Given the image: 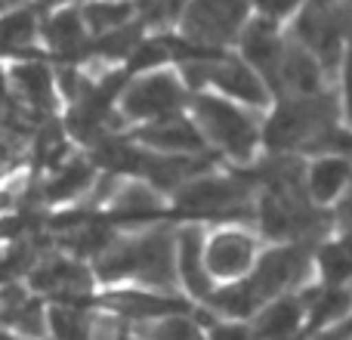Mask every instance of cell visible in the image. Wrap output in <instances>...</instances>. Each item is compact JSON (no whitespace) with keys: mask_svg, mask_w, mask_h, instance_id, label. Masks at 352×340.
Instances as JSON below:
<instances>
[{"mask_svg":"<svg viewBox=\"0 0 352 340\" xmlns=\"http://www.w3.org/2000/svg\"><path fill=\"white\" fill-rule=\"evenodd\" d=\"M312 269H316V254L309 244H272L269 251H260L254 269L244 281L256 294V300L266 304V300L287 297V294H297L300 288H306Z\"/></svg>","mask_w":352,"mask_h":340,"instance_id":"cell-3","label":"cell"},{"mask_svg":"<svg viewBox=\"0 0 352 340\" xmlns=\"http://www.w3.org/2000/svg\"><path fill=\"white\" fill-rule=\"evenodd\" d=\"M164 195L146 180H130L111 195L109 217L111 220H146V217H161L164 213Z\"/></svg>","mask_w":352,"mask_h":340,"instance_id":"cell-15","label":"cell"},{"mask_svg":"<svg viewBox=\"0 0 352 340\" xmlns=\"http://www.w3.org/2000/svg\"><path fill=\"white\" fill-rule=\"evenodd\" d=\"M278 81L294 93V96H318L322 87V72H318L316 56L306 47H294L281 56Z\"/></svg>","mask_w":352,"mask_h":340,"instance_id":"cell-19","label":"cell"},{"mask_svg":"<svg viewBox=\"0 0 352 340\" xmlns=\"http://www.w3.org/2000/svg\"><path fill=\"white\" fill-rule=\"evenodd\" d=\"M316 269L322 285L343 288L352 281V235H337L318 244L316 251Z\"/></svg>","mask_w":352,"mask_h":340,"instance_id":"cell-21","label":"cell"},{"mask_svg":"<svg viewBox=\"0 0 352 340\" xmlns=\"http://www.w3.org/2000/svg\"><path fill=\"white\" fill-rule=\"evenodd\" d=\"M343 111H346V121L352 124V47L346 53V74H343Z\"/></svg>","mask_w":352,"mask_h":340,"instance_id":"cell-32","label":"cell"},{"mask_svg":"<svg viewBox=\"0 0 352 340\" xmlns=\"http://www.w3.org/2000/svg\"><path fill=\"white\" fill-rule=\"evenodd\" d=\"M102 312L118 316L133 328V325L152 322L170 312H188V306L179 300V294H161L152 288H115L102 294Z\"/></svg>","mask_w":352,"mask_h":340,"instance_id":"cell-8","label":"cell"},{"mask_svg":"<svg viewBox=\"0 0 352 340\" xmlns=\"http://www.w3.org/2000/svg\"><path fill=\"white\" fill-rule=\"evenodd\" d=\"M352 186V161L340 155H318L306 167V195L312 204H334Z\"/></svg>","mask_w":352,"mask_h":340,"instance_id":"cell-14","label":"cell"},{"mask_svg":"<svg viewBox=\"0 0 352 340\" xmlns=\"http://www.w3.org/2000/svg\"><path fill=\"white\" fill-rule=\"evenodd\" d=\"M3 3H6V0H0V6H3Z\"/></svg>","mask_w":352,"mask_h":340,"instance_id":"cell-36","label":"cell"},{"mask_svg":"<svg viewBox=\"0 0 352 340\" xmlns=\"http://www.w3.org/2000/svg\"><path fill=\"white\" fill-rule=\"evenodd\" d=\"M176 275H179V288L198 304H204L217 288L204 266V232L198 226H182L176 232Z\"/></svg>","mask_w":352,"mask_h":340,"instance_id":"cell-11","label":"cell"},{"mask_svg":"<svg viewBox=\"0 0 352 340\" xmlns=\"http://www.w3.org/2000/svg\"><path fill=\"white\" fill-rule=\"evenodd\" d=\"M96 316L84 304L53 300L47 306V337L50 340H93Z\"/></svg>","mask_w":352,"mask_h":340,"instance_id":"cell-18","label":"cell"},{"mask_svg":"<svg viewBox=\"0 0 352 340\" xmlns=\"http://www.w3.org/2000/svg\"><path fill=\"white\" fill-rule=\"evenodd\" d=\"M133 340H207V328L192 312H170L130 328Z\"/></svg>","mask_w":352,"mask_h":340,"instance_id":"cell-22","label":"cell"},{"mask_svg":"<svg viewBox=\"0 0 352 340\" xmlns=\"http://www.w3.org/2000/svg\"><path fill=\"white\" fill-rule=\"evenodd\" d=\"M47 41L53 43L56 53H74L84 41V16H78L74 10L56 12L47 25Z\"/></svg>","mask_w":352,"mask_h":340,"instance_id":"cell-25","label":"cell"},{"mask_svg":"<svg viewBox=\"0 0 352 340\" xmlns=\"http://www.w3.org/2000/svg\"><path fill=\"white\" fill-rule=\"evenodd\" d=\"M186 103V90L182 84L173 78V74H148V78L136 81L127 93L121 96V111L124 118L130 121H140V124H148V121H158V118H167V115H176Z\"/></svg>","mask_w":352,"mask_h":340,"instance_id":"cell-7","label":"cell"},{"mask_svg":"<svg viewBox=\"0 0 352 340\" xmlns=\"http://www.w3.org/2000/svg\"><path fill=\"white\" fill-rule=\"evenodd\" d=\"M256 3H260V10L266 12L269 19H278V16H285V12H291L300 0H256Z\"/></svg>","mask_w":352,"mask_h":340,"instance_id":"cell-31","label":"cell"},{"mask_svg":"<svg viewBox=\"0 0 352 340\" xmlns=\"http://www.w3.org/2000/svg\"><path fill=\"white\" fill-rule=\"evenodd\" d=\"M207 340H256L250 322H213L207 328Z\"/></svg>","mask_w":352,"mask_h":340,"instance_id":"cell-29","label":"cell"},{"mask_svg":"<svg viewBox=\"0 0 352 340\" xmlns=\"http://www.w3.org/2000/svg\"><path fill=\"white\" fill-rule=\"evenodd\" d=\"M244 59L250 62V68L263 74L278 78V65H281V41H278V28L272 19H256L248 25L244 31Z\"/></svg>","mask_w":352,"mask_h":340,"instance_id":"cell-16","label":"cell"},{"mask_svg":"<svg viewBox=\"0 0 352 340\" xmlns=\"http://www.w3.org/2000/svg\"><path fill=\"white\" fill-rule=\"evenodd\" d=\"M133 140L140 146H146L148 152L161 155H198L204 149V136H201L198 124L182 115H167L158 118V121L142 124Z\"/></svg>","mask_w":352,"mask_h":340,"instance_id":"cell-10","label":"cell"},{"mask_svg":"<svg viewBox=\"0 0 352 340\" xmlns=\"http://www.w3.org/2000/svg\"><path fill=\"white\" fill-rule=\"evenodd\" d=\"M300 34H303V43L312 56L324 62H334L340 56V25L331 16H324L322 6H312L309 12H303L300 19Z\"/></svg>","mask_w":352,"mask_h":340,"instance_id":"cell-20","label":"cell"},{"mask_svg":"<svg viewBox=\"0 0 352 340\" xmlns=\"http://www.w3.org/2000/svg\"><path fill=\"white\" fill-rule=\"evenodd\" d=\"M93 279L102 285L133 281L140 288H152L161 294H176V232L152 229L142 235L115 238L102 254L93 260Z\"/></svg>","mask_w":352,"mask_h":340,"instance_id":"cell-1","label":"cell"},{"mask_svg":"<svg viewBox=\"0 0 352 340\" xmlns=\"http://www.w3.org/2000/svg\"><path fill=\"white\" fill-rule=\"evenodd\" d=\"M173 204L188 217H241L250 211V189L238 176L201 173L176 189Z\"/></svg>","mask_w":352,"mask_h":340,"instance_id":"cell-4","label":"cell"},{"mask_svg":"<svg viewBox=\"0 0 352 340\" xmlns=\"http://www.w3.org/2000/svg\"><path fill=\"white\" fill-rule=\"evenodd\" d=\"M244 10H248V0H195L186 12V28L198 41L219 43L235 34Z\"/></svg>","mask_w":352,"mask_h":340,"instance_id":"cell-12","label":"cell"},{"mask_svg":"<svg viewBox=\"0 0 352 340\" xmlns=\"http://www.w3.org/2000/svg\"><path fill=\"white\" fill-rule=\"evenodd\" d=\"M34 34V16L31 12H12L0 19V50H22Z\"/></svg>","mask_w":352,"mask_h":340,"instance_id":"cell-27","label":"cell"},{"mask_svg":"<svg viewBox=\"0 0 352 340\" xmlns=\"http://www.w3.org/2000/svg\"><path fill=\"white\" fill-rule=\"evenodd\" d=\"M192 111L204 142L217 146L232 161L254 158V149L260 142V127L244 109H238L235 103H226L223 96L201 93V96H195Z\"/></svg>","mask_w":352,"mask_h":340,"instance_id":"cell-2","label":"cell"},{"mask_svg":"<svg viewBox=\"0 0 352 340\" xmlns=\"http://www.w3.org/2000/svg\"><path fill=\"white\" fill-rule=\"evenodd\" d=\"M28 158V146H25L22 134L10 127H0V180L12 176Z\"/></svg>","mask_w":352,"mask_h":340,"instance_id":"cell-28","label":"cell"},{"mask_svg":"<svg viewBox=\"0 0 352 340\" xmlns=\"http://www.w3.org/2000/svg\"><path fill=\"white\" fill-rule=\"evenodd\" d=\"M334 124L328 121V109L318 96H294L272 111V118L263 127V142L272 152L287 149H306L318 134H324Z\"/></svg>","mask_w":352,"mask_h":340,"instance_id":"cell-5","label":"cell"},{"mask_svg":"<svg viewBox=\"0 0 352 340\" xmlns=\"http://www.w3.org/2000/svg\"><path fill=\"white\" fill-rule=\"evenodd\" d=\"M10 109H12V103H10V93H6V74L0 72V118H3Z\"/></svg>","mask_w":352,"mask_h":340,"instance_id":"cell-33","label":"cell"},{"mask_svg":"<svg viewBox=\"0 0 352 340\" xmlns=\"http://www.w3.org/2000/svg\"><path fill=\"white\" fill-rule=\"evenodd\" d=\"M312 3H316V6H328L331 0H312Z\"/></svg>","mask_w":352,"mask_h":340,"instance_id":"cell-35","label":"cell"},{"mask_svg":"<svg viewBox=\"0 0 352 340\" xmlns=\"http://www.w3.org/2000/svg\"><path fill=\"white\" fill-rule=\"evenodd\" d=\"M130 6L124 0H96L84 10V22L90 25L93 31H115L121 25H127Z\"/></svg>","mask_w":352,"mask_h":340,"instance_id":"cell-26","label":"cell"},{"mask_svg":"<svg viewBox=\"0 0 352 340\" xmlns=\"http://www.w3.org/2000/svg\"><path fill=\"white\" fill-rule=\"evenodd\" d=\"M201 81L213 84L219 93L226 96L238 99V103H248V105H266L269 103V90L263 84L260 72L244 62H235V59H213V62H201Z\"/></svg>","mask_w":352,"mask_h":340,"instance_id":"cell-9","label":"cell"},{"mask_svg":"<svg viewBox=\"0 0 352 340\" xmlns=\"http://www.w3.org/2000/svg\"><path fill=\"white\" fill-rule=\"evenodd\" d=\"M0 340H22V337L12 334V331H6V328H0Z\"/></svg>","mask_w":352,"mask_h":340,"instance_id":"cell-34","label":"cell"},{"mask_svg":"<svg viewBox=\"0 0 352 340\" xmlns=\"http://www.w3.org/2000/svg\"><path fill=\"white\" fill-rule=\"evenodd\" d=\"M256 257H260V242L248 229L223 226L204 235V266L217 285L248 279Z\"/></svg>","mask_w":352,"mask_h":340,"instance_id":"cell-6","label":"cell"},{"mask_svg":"<svg viewBox=\"0 0 352 340\" xmlns=\"http://www.w3.org/2000/svg\"><path fill=\"white\" fill-rule=\"evenodd\" d=\"M316 340H352V310H349L337 325H331V328L318 331Z\"/></svg>","mask_w":352,"mask_h":340,"instance_id":"cell-30","label":"cell"},{"mask_svg":"<svg viewBox=\"0 0 352 340\" xmlns=\"http://www.w3.org/2000/svg\"><path fill=\"white\" fill-rule=\"evenodd\" d=\"M12 84L16 93L28 109L47 111L53 105V74L41 65V62H22L12 68Z\"/></svg>","mask_w":352,"mask_h":340,"instance_id":"cell-23","label":"cell"},{"mask_svg":"<svg viewBox=\"0 0 352 340\" xmlns=\"http://www.w3.org/2000/svg\"><path fill=\"white\" fill-rule=\"evenodd\" d=\"M93 182V164L78 158H68L65 164H59L53 170V176L43 186V198L53 201V204H62V201H72L78 195H84Z\"/></svg>","mask_w":352,"mask_h":340,"instance_id":"cell-24","label":"cell"},{"mask_svg":"<svg viewBox=\"0 0 352 340\" xmlns=\"http://www.w3.org/2000/svg\"><path fill=\"white\" fill-rule=\"evenodd\" d=\"M207 312H213V319H226V322H250L260 310V300L250 291L248 281H226V285H217L213 294L204 300Z\"/></svg>","mask_w":352,"mask_h":340,"instance_id":"cell-17","label":"cell"},{"mask_svg":"<svg viewBox=\"0 0 352 340\" xmlns=\"http://www.w3.org/2000/svg\"><path fill=\"white\" fill-rule=\"evenodd\" d=\"M43 340H50V337H43Z\"/></svg>","mask_w":352,"mask_h":340,"instance_id":"cell-37","label":"cell"},{"mask_svg":"<svg viewBox=\"0 0 352 340\" xmlns=\"http://www.w3.org/2000/svg\"><path fill=\"white\" fill-rule=\"evenodd\" d=\"M250 328L256 340H297V334L306 328V306L300 294L266 300L250 319Z\"/></svg>","mask_w":352,"mask_h":340,"instance_id":"cell-13","label":"cell"}]
</instances>
